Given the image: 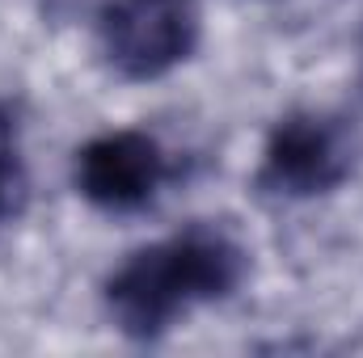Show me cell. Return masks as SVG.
<instances>
[{
  "instance_id": "6da1fadb",
  "label": "cell",
  "mask_w": 363,
  "mask_h": 358,
  "mask_svg": "<svg viewBox=\"0 0 363 358\" xmlns=\"http://www.w3.org/2000/svg\"><path fill=\"white\" fill-rule=\"evenodd\" d=\"M250 274V249L216 224H190L148 249H135L106 278V308L114 325L135 337H161L199 304L228 299Z\"/></svg>"
},
{
  "instance_id": "7a4b0ae2",
  "label": "cell",
  "mask_w": 363,
  "mask_h": 358,
  "mask_svg": "<svg viewBox=\"0 0 363 358\" xmlns=\"http://www.w3.org/2000/svg\"><path fill=\"white\" fill-rule=\"evenodd\" d=\"M97 34L114 72L127 81H157L194 55L203 17L194 0H110Z\"/></svg>"
},
{
  "instance_id": "3957f363",
  "label": "cell",
  "mask_w": 363,
  "mask_h": 358,
  "mask_svg": "<svg viewBox=\"0 0 363 358\" xmlns=\"http://www.w3.org/2000/svg\"><path fill=\"white\" fill-rule=\"evenodd\" d=\"M355 144L338 118L325 114H287L279 118L262 148L258 190L274 198H317L351 178Z\"/></svg>"
},
{
  "instance_id": "277c9868",
  "label": "cell",
  "mask_w": 363,
  "mask_h": 358,
  "mask_svg": "<svg viewBox=\"0 0 363 358\" xmlns=\"http://www.w3.org/2000/svg\"><path fill=\"white\" fill-rule=\"evenodd\" d=\"M165 173H169L165 152L144 131L97 135L77 152V165H72L81 198L101 207V211H114V215L148 207L157 185L165 181Z\"/></svg>"
},
{
  "instance_id": "5b68a950",
  "label": "cell",
  "mask_w": 363,
  "mask_h": 358,
  "mask_svg": "<svg viewBox=\"0 0 363 358\" xmlns=\"http://www.w3.org/2000/svg\"><path fill=\"white\" fill-rule=\"evenodd\" d=\"M17 207V169H13V148H9V122L0 114V219Z\"/></svg>"
}]
</instances>
